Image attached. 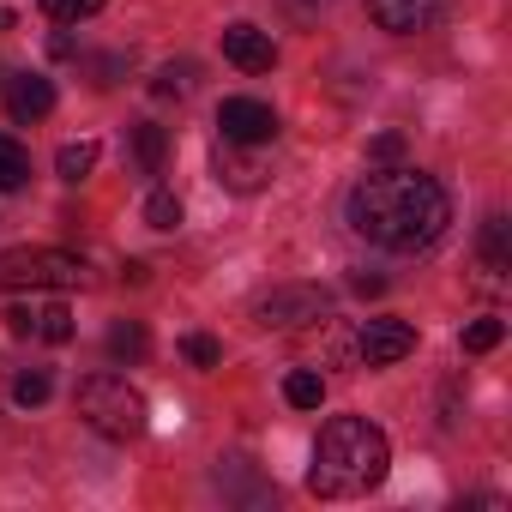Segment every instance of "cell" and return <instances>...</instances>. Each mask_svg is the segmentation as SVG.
<instances>
[{"mask_svg": "<svg viewBox=\"0 0 512 512\" xmlns=\"http://www.w3.org/2000/svg\"><path fill=\"white\" fill-rule=\"evenodd\" d=\"M91 266L61 247H19L0 253V290H85Z\"/></svg>", "mask_w": 512, "mask_h": 512, "instance_id": "cell-4", "label": "cell"}, {"mask_svg": "<svg viewBox=\"0 0 512 512\" xmlns=\"http://www.w3.org/2000/svg\"><path fill=\"white\" fill-rule=\"evenodd\" d=\"M284 398H290L296 410H320V398H326V380H320V374H308V368H296V374L284 380Z\"/></svg>", "mask_w": 512, "mask_h": 512, "instance_id": "cell-18", "label": "cell"}, {"mask_svg": "<svg viewBox=\"0 0 512 512\" xmlns=\"http://www.w3.org/2000/svg\"><path fill=\"white\" fill-rule=\"evenodd\" d=\"M7 332L13 338H37V344H67L73 338V314L61 302H13L7 308Z\"/></svg>", "mask_w": 512, "mask_h": 512, "instance_id": "cell-8", "label": "cell"}, {"mask_svg": "<svg viewBox=\"0 0 512 512\" xmlns=\"http://www.w3.org/2000/svg\"><path fill=\"white\" fill-rule=\"evenodd\" d=\"M506 260H512V223L488 217L482 223V272H506Z\"/></svg>", "mask_w": 512, "mask_h": 512, "instance_id": "cell-14", "label": "cell"}, {"mask_svg": "<svg viewBox=\"0 0 512 512\" xmlns=\"http://www.w3.org/2000/svg\"><path fill=\"white\" fill-rule=\"evenodd\" d=\"M356 350H362L368 368H392V362H404L416 350V326L410 320H368L362 338H356Z\"/></svg>", "mask_w": 512, "mask_h": 512, "instance_id": "cell-9", "label": "cell"}, {"mask_svg": "<svg viewBox=\"0 0 512 512\" xmlns=\"http://www.w3.org/2000/svg\"><path fill=\"white\" fill-rule=\"evenodd\" d=\"M145 272H151L145 260H127V266H121V278H127V284H145Z\"/></svg>", "mask_w": 512, "mask_h": 512, "instance_id": "cell-29", "label": "cell"}, {"mask_svg": "<svg viewBox=\"0 0 512 512\" xmlns=\"http://www.w3.org/2000/svg\"><path fill=\"white\" fill-rule=\"evenodd\" d=\"M223 55H229L241 73H272V67H278V43H272V31L247 25V19L223 31Z\"/></svg>", "mask_w": 512, "mask_h": 512, "instance_id": "cell-10", "label": "cell"}, {"mask_svg": "<svg viewBox=\"0 0 512 512\" xmlns=\"http://www.w3.org/2000/svg\"><path fill=\"white\" fill-rule=\"evenodd\" d=\"M145 223L151 229H181V199L175 193H151L145 199Z\"/></svg>", "mask_w": 512, "mask_h": 512, "instance_id": "cell-24", "label": "cell"}, {"mask_svg": "<svg viewBox=\"0 0 512 512\" xmlns=\"http://www.w3.org/2000/svg\"><path fill=\"white\" fill-rule=\"evenodd\" d=\"M386 464H392V446H386V434L368 416H332L320 428L308 488L320 500H362L368 488L386 482Z\"/></svg>", "mask_w": 512, "mask_h": 512, "instance_id": "cell-2", "label": "cell"}, {"mask_svg": "<svg viewBox=\"0 0 512 512\" xmlns=\"http://www.w3.org/2000/svg\"><path fill=\"white\" fill-rule=\"evenodd\" d=\"M7 109H13V121H43L55 109V85L43 73H19V79H7Z\"/></svg>", "mask_w": 512, "mask_h": 512, "instance_id": "cell-12", "label": "cell"}, {"mask_svg": "<svg viewBox=\"0 0 512 512\" xmlns=\"http://www.w3.org/2000/svg\"><path fill=\"white\" fill-rule=\"evenodd\" d=\"M49 55H55V61H73V55H79V49H73V37H67V31H61V37H55V43H49Z\"/></svg>", "mask_w": 512, "mask_h": 512, "instance_id": "cell-28", "label": "cell"}, {"mask_svg": "<svg viewBox=\"0 0 512 512\" xmlns=\"http://www.w3.org/2000/svg\"><path fill=\"white\" fill-rule=\"evenodd\" d=\"M500 338H506V320H470L464 326V356H488V350H500Z\"/></svg>", "mask_w": 512, "mask_h": 512, "instance_id": "cell-20", "label": "cell"}, {"mask_svg": "<svg viewBox=\"0 0 512 512\" xmlns=\"http://www.w3.org/2000/svg\"><path fill=\"white\" fill-rule=\"evenodd\" d=\"M43 13L55 25H79V19H97L103 13V0H43Z\"/></svg>", "mask_w": 512, "mask_h": 512, "instance_id": "cell-23", "label": "cell"}, {"mask_svg": "<svg viewBox=\"0 0 512 512\" xmlns=\"http://www.w3.org/2000/svg\"><path fill=\"white\" fill-rule=\"evenodd\" d=\"M181 356H187L193 368H217V362H223V344H217L211 332H187V338H181Z\"/></svg>", "mask_w": 512, "mask_h": 512, "instance_id": "cell-22", "label": "cell"}, {"mask_svg": "<svg viewBox=\"0 0 512 512\" xmlns=\"http://www.w3.org/2000/svg\"><path fill=\"white\" fill-rule=\"evenodd\" d=\"M452 0H368V19L392 37H416V31H434L446 19Z\"/></svg>", "mask_w": 512, "mask_h": 512, "instance_id": "cell-7", "label": "cell"}, {"mask_svg": "<svg viewBox=\"0 0 512 512\" xmlns=\"http://www.w3.org/2000/svg\"><path fill=\"white\" fill-rule=\"evenodd\" d=\"M79 416H85V428H97L103 440H133V434H145V398H139L121 374H91V380H79Z\"/></svg>", "mask_w": 512, "mask_h": 512, "instance_id": "cell-3", "label": "cell"}, {"mask_svg": "<svg viewBox=\"0 0 512 512\" xmlns=\"http://www.w3.org/2000/svg\"><path fill=\"white\" fill-rule=\"evenodd\" d=\"M133 157H139V169H145V175H157V169H163V157H169V133H163L157 121H139V127H133Z\"/></svg>", "mask_w": 512, "mask_h": 512, "instance_id": "cell-13", "label": "cell"}, {"mask_svg": "<svg viewBox=\"0 0 512 512\" xmlns=\"http://www.w3.org/2000/svg\"><path fill=\"white\" fill-rule=\"evenodd\" d=\"M151 350V338H145V326H133V320H121V326H109V356L115 362H139Z\"/></svg>", "mask_w": 512, "mask_h": 512, "instance_id": "cell-17", "label": "cell"}, {"mask_svg": "<svg viewBox=\"0 0 512 512\" xmlns=\"http://www.w3.org/2000/svg\"><path fill=\"white\" fill-rule=\"evenodd\" d=\"M49 392H55V380H49L43 368H25V374L13 380V398H19L25 410H37V404H49Z\"/></svg>", "mask_w": 512, "mask_h": 512, "instance_id": "cell-21", "label": "cell"}, {"mask_svg": "<svg viewBox=\"0 0 512 512\" xmlns=\"http://www.w3.org/2000/svg\"><path fill=\"white\" fill-rule=\"evenodd\" d=\"M350 290H356V296H380V290H386V278H374V272H356V278H350Z\"/></svg>", "mask_w": 512, "mask_h": 512, "instance_id": "cell-27", "label": "cell"}, {"mask_svg": "<svg viewBox=\"0 0 512 512\" xmlns=\"http://www.w3.org/2000/svg\"><path fill=\"white\" fill-rule=\"evenodd\" d=\"M187 91H193V61H169V67L151 79V97H163V103H169V97H187Z\"/></svg>", "mask_w": 512, "mask_h": 512, "instance_id": "cell-19", "label": "cell"}, {"mask_svg": "<svg viewBox=\"0 0 512 512\" xmlns=\"http://www.w3.org/2000/svg\"><path fill=\"white\" fill-rule=\"evenodd\" d=\"M0 25H13V13H7V7H0Z\"/></svg>", "mask_w": 512, "mask_h": 512, "instance_id": "cell-30", "label": "cell"}, {"mask_svg": "<svg viewBox=\"0 0 512 512\" xmlns=\"http://www.w3.org/2000/svg\"><path fill=\"white\" fill-rule=\"evenodd\" d=\"M284 7H290V19H302V25H314L326 7H332V0H284Z\"/></svg>", "mask_w": 512, "mask_h": 512, "instance_id": "cell-26", "label": "cell"}, {"mask_svg": "<svg viewBox=\"0 0 512 512\" xmlns=\"http://www.w3.org/2000/svg\"><path fill=\"white\" fill-rule=\"evenodd\" d=\"M350 229L386 253H422L446 235L452 223V199L434 175L422 169H404V163H386L374 175H362L350 187Z\"/></svg>", "mask_w": 512, "mask_h": 512, "instance_id": "cell-1", "label": "cell"}, {"mask_svg": "<svg viewBox=\"0 0 512 512\" xmlns=\"http://www.w3.org/2000/svg\"><path fill=\"white\" fill-rule=\"evenodd\" d=\"M217 127H223V139H235V145H266V139H278V115H272V103H260V97H223V103H217Z\"/></svg>", "mask_w": 512, "mask_h": 512, "instance_id": "cell-6", "label": "cell"}, {"mask_svg": "<svg viewBox=\"0 0 512 512\" xmlns=\"http://www.w3.org/2000/svg\"><path fill=\"white\" fill-rule=\"evenodd\" d=\"M25 181H31V151L0 133V193H19Z\"/></svg>", "mask_w": 512, "mask_h": 512, "instance_id": "cell-15", "label": "cell"}, {"mask_svg": "<svg viewBox=\"0 0 512 512\" xmlns=\"http://www.w3.org/2000/svg\"><path fill=\"white\" fill-rule=\"evenodd\" d=\"M368 163H380V169L386 163H404V133H374L368 139Z\"/></svg>", "mask_w": 512, "mask_h": 512, "instance_id": "cell-25", "label": "cell"}, {"mask_svg": "<svg viewBox=\"0 0 512 512\" xmlns=\"http://www.w3.org/2000/svg\"><path fill=\"white\" fill-rule=\"evenodd\" d=\"M211 169H217V181L229 187V193H260L266 187V157H253L247 145H235V139H223L217 145V157H211Z\"/></svg>", "mask_w": 512, "mask_h": 512, "instance_id": "cell-11", "label": "cell"}, {"mask_svg": "<svg viewBox=\"0 0 512 512\" xmlns=\"http://www.w3.org/2000/svg\"><path fill=\"white\" fill-rule=\"evenodd\" d=\"M326 314H332V296L320 284H278V290H266L253 302V320L266 332H296V326H314Z\"/></svg>", "mask_w": 512, "mask_h": 512, "instance_id": "cell-5", "label": "cell"}, {"mask_svg": "<svg viewBox=\"0 0 512 512\" xmlns=\"http://www.w3.org/2000/svg\"><path fill=\"white\" fill-rule=\"evenodd\" d=\"M55 169H61V181H73V187H79V181L97 169V145H91V139H79V145H61Z\"/></svg>", "mask_w": 512, "mask_h": 512, "instance_id": "cell-16", "label": "cell"}]
</instances>
